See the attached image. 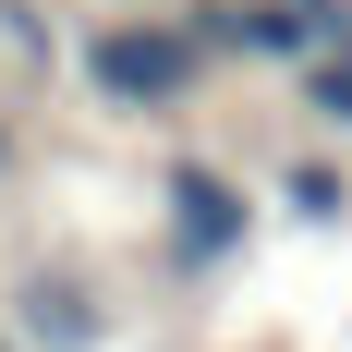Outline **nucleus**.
I'll use <instances>...</instances> for the list:
<instances>
[{
    "label": "nucleus",
    "instance_id": "obj_1",
    "mask_svg": "<svg viewBox=\"0 0 352 352\" xmlns=\"http://www.w3.org/2000/svg\"><path fill=\"white\" fill-rule=\"evenodd\" d=\"M195 73H207V49L182 25H98L85 36V85H98L109 109H182Z\"/></svg>",
    "mask_w": 352,
    "mask_h": 352
},
{
    "label": "nucleus",
    "instance_id": "obj_2",
    "mask_svg": "<svg viewBox=\"0 0 352 352\" xmlns=\"http://www.w3.org/2000/svg\"><path fill=\"white\" fill-rule=\"evenodd\" d=\"M158 207H170V267H231V255L255 243V195L231 170H207V158H170V182H158Z\"/></svg>",
    "mask_w": 352,
    "mask_h": 352
},
{
    "label": "nucleus",
    "instance_id": "obj_3",
    "mask_svg": "<svg viewBox=\"0 0 352 352\" xmlns=\"http://www.w3.org/2000/svg\"><path fill=\"white\" fill-rule=\"evenodd\" d=\"M12 340H25V352H98L109 316H98L85 280H25V292H12Z\"/></svg>",
    "mask_w": 352,
    "mask_h": 352
},
{
    "label": "nucleus",
    "instance_id": "obj_4",
    "mask_svg": "<svg viewBox=\"0 0 352 352\" xmlns=\"http://www.w3.org/2000/svg\"><path fill=\"white\" fill-rule=\"evenodd\" d=\"M280 207H292V219H316V231H328V219H352V182L328 170V158H304V170L280 182Z\"/></svg>",
    "mask_w": 352,
    "mask_h": 352
},
{
    "label": "nucleus",
    "instance_id": "obj_5",
    "mask_svg": "<svg viewBox=\"0 0 352 352\" xmlns=\"http://www.w3.org/2000/svg\"><path fill=\"white\" fill-rule=\"evenodd\" d=\"M304 109H316L328 134H352V49H316L304 61Z\"/></svg>",
    "mask_w": 352,
    "mask_h": 352
},
{
    "label": "nucleus",
    "instance_id": "obj_6",
    "mask_svg": "<svg viewBox=\"0 0 352 352\" xmlns=\"http://www.w3.org/2000/svg\"><path fill=\"white\" fill-rule=\"evenodd\" d=\"M0 170H12V122H0Z\"/></svg>",
    "mask_w": 352,
    "mask_h": 352
},
{
    "label": "nucleus",
    "instance_id": "obj_7",
    "mask_svg": "<svg viewBox=\"0 0 352 352\" xmlns=\"http://www.w3.org/2000/svg\"><path fill=\"white\" fill-rule=\"evenodd\" d=\"M0 352H25V340H12V328H0Z\"/></svg>",
    "mask_w": 352,
    "mask_h": 352
}]
</instances>
